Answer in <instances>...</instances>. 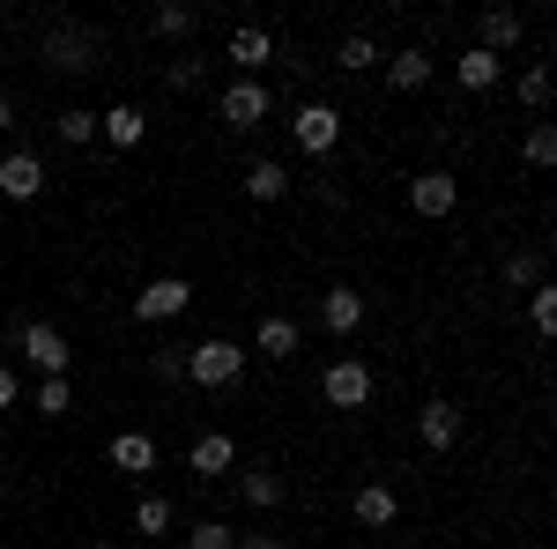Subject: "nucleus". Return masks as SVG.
Masks as SVG:
<instances>
[{
	"mask_svg": "<svg viewBox=\"0 0 557 549\" xmlns=\"http://www.w3.org/2000/svg\"><path fill=\"white\" fill-rule=\"evenodd\" d=\"M38 60L52 67V75H89V67H104V38H97L89 23H45Z\"/></svg>",
	"mask_w": 557,
	"mask_h": 549,
	"instance_id": "1",
	"label": "nucleus"
},
{
	"mask_svg": "<svg viewBox=\"0 0 557 549\" xmlns=\"http://www.w3.org/2000/svg\"><path fill=\"white\" fill-rule=\"evenodd\" d=\"M246 364H253V357H246V349H238V341H223V335H209V341H186V379L194 386H238L246 379Z\"/></svg>",
	"mask_w": 557,
	"mask_h": 549,
	"instance_id": "2",
	"label": "nucleus"
},
{
	"mask_svg": "<svg viewBox=\"0 0 557 549\" xmlns=\"http://www.w3.org/2000/svg\"><path fill=\"white\" fill-rule=\"evenodd\" d=\"M186 304H194V283L186 275H157V283H141V297H134V320L141 327H172Z\"/></svg>",
	"mask_w": 557,
	"mask_h": 549,
	"instance_id": "3",
	"label": "nucleus"
},
{
	"mask_svg": "<svg viewBox=\"0 0 557 549\" xmlns=\"http://www.w3.org/2000/svg\"><path fill=\"white\" fill-rule=\"evenodd\" d=\"M320 394H327V409H364L372 401V364L364 357H335L320 372Z\"/></svg>",
	"mask_w": 557,
	"mask_h": 549,
	"instance_id": "4",
	"label": "nucleus"
},
{
	"mask_svg": "<svg viewBox=\"0 0 557 549\" xmlns=\"http://www.w3.org/2000/svg\"><path fill=\"white\" fill-rule=\"evenodd\" d=\"M268 112H275V97H268L260 83H231L223 97H215V120H223L231 134H253L260 120H268Z\"/></svg>",
	"mask_w": 557,
	"mask_h": 549,
	"instance_id": "5",
	"label": "nucleus"
},
{
	"mask_svg": "<svg viewBox=\"0 0 557 549\" xmlns=\"http://www.w3.org/2000/svg\"><path fill=\"white\" fill-rule=\"evenodd\" d=\"M290 141H298L305 157H335V141H343V112H335V104H298Z\"/></svg>",
	"mask_w": 557,
	"mask_h": 549,
	"instance_id": "6",
	"label": "nucleus"
},
{
	"mask_svg": "<svg viewBox=\"0 0 557 549\" xmlns=\"http://www.w3.org/2000/svg\"><path fill=\"white\" fill-rule=\"evenodd\" d=\"M409 209L424 215V223L454 215L461 209V178H454V171H417V178H409Z\"/></svg>",
	"mask_w": 557,
	"mask_h": 549,
	"instance_id": "7",
	"label": "nucleus"
},
{
	"mask_svg": "<svg viewBox=\"0 0 557 549\" xmlns=\"http://www.w3.org/2000/svg\"><path fill=\"white\" fill-rule=\"evenodd\" d=\"M223 60H231V67H238V83H253L260 67H268V60H275V38H268V30H260V23H238V30H231V38H223Z\"/></svg>",
	"mask_w": 557,
	"mask_h": 549,
	"instance_id": "8",
	"label": "nucleus"
},
{
	"mask_svg": "<svg viewBox=\"0 0 557 549\" xmlns=\"http://www.w3.org/2000/svg\"><path fill=\"white\" fill-rule=\"evenodd\" d=\"M23 357H30V364H38V379H67V364H75V357H67V335H60V327H23Z\"/></svg>",
	"mask_w": 557,
	"mask_h": 549,
	"instance_id": "9",
	"label": "nucleus"
},
{
	"mask_svg": "<svg viewBox=\"0 0 557 549\" xmlns=\"http://www.w3.org/2000/svg\"><path fill=\"white\" fill-rule=\"evenodd\" d=\"M186 467H194L201 483H215V475H231V467H238V438H231V431H201V438L186 446Z\"/></svg>",
	"mask_w": 557,
	"mask_h": 549,
	"instance_id": "10",
	"label": "nucleus"
},
{
	"mask_svg": "<svg viewBox=\"0 0 557 549\" xmlns=\"http://www.w3.org/2000/svg\"><path fill=\"white\" fill-rule=\"evenodd\" d=\"M0 194H8V201H38V194H45L38 149H8V157H0Z\"/></svg>",
	"mask_w": 557,
	"mask_h": 549,
	"instance_id": "11",
	"label": "nucleus"
},
{
	"mask_svg": "<svg viewBox=\"0 0 557 549\" xmlns=\"http://www.w3.org/2000/svg\"><path fill=\"white\" fill-rule=\"evenodd\" d=\"M298 341H305V327L290 320V312H268L253 327V349L246 357H268V364H283V357H298Z\"/></svg>",
	"mask_w": 557,
	"mask_h": 549,
	"instance_id": "12",
	"label": "nucleus"
},
{
	"mask_svg": "<svg viewBox=\"0 0 557 549\" xmlns=\"http://www.w3.org/2000/svg\"><path fill=\"white\" fill-rule=\"evenodd\" d=\"M528 38V23H520V8H483V23H475V45L491 52V60H506L513 45Z\"/></svg>",
	"mask_w": 557,
	"mask_h": 549,
	"instance_id": "13",
	"label": "nucleus"
},
{
	"mask_svg": "<svg viewBox=\"0 0 557 549\" xmlns=\"http://www.w3.org/2000/svg\"><path fill=\"white\" fill-rule=\"evenodd\" d=\"M417 438H424L431 453H454V438H461V409H454L446 394L424 401V409H417Z\"/></svg>",
	"mask_w": 557,
	"mask_h": 549,
	"instance_id": "14",
	"label": "nucleus"
},
{
	"mask_svg": "<svg viewBox=\"0 0 557 549\" xmlns=\"http://www.w3.org/2000/svg\"><path fill=\"white\" fill-rule=\"evenodd\" d=\"M320 327H327L335 341H343V335H357V327H364V297L349 290V283H335V290L320 297Z\"/></svg>",
	"mask_w": 557,
	"mask_h": 549,
	"instance_id": "15",
	"label": "nucleus"
},
{
	"mask_svg": "<svg viewBox=\"0 0 557 549\" xmlns=\"http://www.w3.org/2000/svg\"><path fill=\"white\" fill-rule=\"evenodd\" d=\"M454 83L469 89V97H483V89H498V83H506V60H491L483 45H469V52L454 60Z\"/></svg>",
	"mask_w": 557,
	"mask_h": 549,
	"instance_id": "16",
	"label": "nucleus"
},
{
	"mask_svg": "<svg viewBox=\"0 0 557 549\" xmlns=\"http://www.w3.org/2000/svg\"><path fill=\"white\" fill-rule=\"evenodd\" d=\"M97 134H104L112 149H141L149 120H141V104H104V112H97Z\"/></svg>",
	"mask_w": 557,
	"mask_h": 549,
	"instance_id": "17",
	"label": "nucleus"
},
{
	"mask_svg": "<svg viewBox=\"0 0 557 549\" xmlns=\"http://www.w3.org/2000/svg\"><path fill=\"white\" fill-rule=\"evenodd\" d=\"M394 512H401L394 483H364V490L349 498V520H357V527H394Z\"/></svg>",
	"mask_w": 557,
	"mask_h": 549,
	"instance_id": "18",
	"label": "nucleus"
},
{
	"mask_svg": "<svg viewBox=\"0 0 557 549\" xmlns=\"http://www.w3.org/2000/svg\"><path fill=\"white\" fill-rule=\"evenodd\" d=\"M431 75H438V60H431L424 45H401V52H394V60H386V83L401 89V97H409V89H424Z\"/></svg>",
	"mask_w": 557,
	"mask_h": 549,
	"instance_id": "19",
	"label": "nucleus"
},
{
	"mask_svg": "<svg viewBox=\"0 0 557 549\" xmlns=\"http://www.w3.org/2000/svg\"><path fill=\"white\" fill-rule=\"evenodd\" d=\"M112 467L120 475H157V438L149 431H120L112 438Z\"/></svg>",
	"mask_w": 557,
	"mask_h": 549,
	"instance_id": "20",
	"label": "nucleus"
},
{
	"mask_svg": "<svg viewBox=\"0 0 557 549\" xmlns=\"http://www.w3.org/2000/svg\"><path fill=\"white\" fill-rule=\"evenodd\" d=\"M238 498L253 512H275L283 506V475H275V467H238Z\"/></svg>",
	"mask_w": 557,
	"mask_h": 549,
	"instance_id": "21",
	"label": "nucleus"
},
{
	"mask_svg": "<svg viewBox=\"0 0 557 549\" xmlns=\"http://www.w3.org/2000/svg\"><path fill=\"white\" fill-rule=\"evenodd\" d=\"M290 186H298V178H290V171L275 164V157H260V164H246V194H253V201H283Z\"/></svg>",
	"mask_w": 557,
	"mask_h": 549,
	"instance_id": "22",
	"label": "nucleus"
},
{
	"mask_svg": "<svg viewBox=\"0 0 557 549\" xmlns=\"http://www.w3.org/2000/svg\"><path fill=\"white\" fill-rule=\"evenodd\" d=\"M149 30H157V38H194V30H201V8H186V0H164V8L149 15Z\"/></svg>",
	"mask_w": 557,
	"mask_h": 549,
	"instance_id": "23",
	"label": "nucleus"
},
{
	"mask_svg": "<svg viewBox=\"0 0 557 549\" xmlns=\"http://www.w3.org/2000/svg\"><path fill=\"white\" fill-rule=\"evenodd\" d=\"M60 141H67V149H89V141H97V112H89V104H67V112H60Z\"/></svg>",
	"mask_w": 557,
	"mask_h": 549,
	"instance_id": "24",
	"label": "nucleus"
},
{
	"mask_svg": "<svg viewBox=\"0 0 557 549\" xmlns=\"http://www.w3.org/2000/svg\"><path fill=\"white\" fill-rule=\"evenodd\" d=\"M172 498H164V490H157V498H141V506H134V527H141V535H172Z\"/></svg>",
	"mask_w": 557,
	"mask_h": 549,
	"instance_id": "25",
	"label": "nucleus"
},
{
	"mask_svg": "<svg viewBox=\"0 0 557 549\" xmlns=\"http://www.w3.org/2000/svg\"><path fill=\"white\" fill-rule=\"evenodd\" d=\"M528 327H535V335H557V290H550V283L528 290Z\"/></svg>",
	"mask_w": 557,
	"mask_h": 549,
	"instance_id": "26",
	"label": "nucleus"
},
{
	"mask_svg": "<svg viewBox=\"0 0 557 549\" xmlns=\"http://www.w3.org/2000/svg\"><path fill=\"white\" fill-rule=\"evenodd\" d=\"M149 372H157L164 386H178V379H186V341H157V357H149Z\"/></svg>",
	"mask_w": 557,
	"mask_h": 549,
	"instance_id": "27",
	"label": "nucleus"
},
{
	"mask_svg": "<svg viewBox=\"0 0 557 549\" xmlns=\"http://www.w3.org/2000/svg\"><path fill=\"white\" fill-rule=\"evenodd\" d=\"M372 60H380V45H372V38H343V45H335V67H343V75H364Z\"/></svg>",
	"mask_w": 557,
	"mask_h": 549,
	"instance_id": "28",
	"label": "nucleus"
},
{
	"mask_svg": "<svg viewBox=\"0 0 557 549\" xmlns=\"http://www.w3.org/2000/svg\"><path fill=\"white\" fill-rule=\"evenodd\" d=\"M535 283H543V253L528 246V253L506 260V290H535Z\"/></svg>",
	"mask_w": 557,
	"mask_h": 549,
	"instance_id": "29",
	"label": "nucleus"
},
{
	"mask_svg": "<svg viewBox=\"0 0 557 549\" xmlns=\"http://www.w3.org/2000/svg\"><path fill=\"white\" fill-rule=\"evenodd\" d=\"M186 549H238V535H231L223 520H194V527H186Z\"/></svg>",
	"mask_w": 557,
	"mask_h": 549,
	"instance_id": "30",
	"label": "nucleus"
},
{
	"mask_svg": "<svg viewBox=\"0 0 557 549\" xmlns=\"http://www.w3.org/2000/svg\"><path fill=\"white\" fill-rule=\"evenodd\" d=\"M520 104H528V112H543V104H550V67H520Z\"/></svg>",
	"mask_w": 557,
	"mask_h": 549,
	"instance_id": "31",
	"label": "nucleus"
},
{
	"mask_svg": "<svg viewBox=\"0 0 557 549\" xmlns=\"http://www.w3.org/2000/svg\"><path fill=\"white\" fill-rule=\"evenodd\" d=\"M75 409V386L67 379H38V416H67Z\"/></svg>",
	"mask_w": 557,
	"mask_h": 549,
	"instance_id": "32",
	"label": "nucleus"
},
{
	"mask_svg": "<svg viewBox=\"0 0 557 549\" xmlns=\"http://www.w3.org/2000/svg\"><path fill=\"white\" fill-rule=\"evenodd\" d=\"M520 157H528L535 171H550V164H557V134H550V127H528V141H520Z\"/></svg>",
	"mask_w": 557,
	"mask_h": 549,
	"instance_id": "33",
	"label": "nucleus"
},
{
	"mask_svg": "<svg viewBox=\"0 0 557 549\" xmlns=\"http://www.w3.org/2000/svg\"><path fill=\"white\" fill-rule=\"evenodd\" d=\"M312 201H320V209H343V201H349L343 178H327V171H320V178H312Z\"/></svg>",
	"mask_w": 557,
	"mask_h": 549,
	"instance_id": "34",
	"label": "nucleus"
},
{
	"mask_svg": "<svg viewBox=\"0 0 557 549\" xmlns=\"http://www.w3.org/2000/svg\"><path fill=\"white\" fill-rule=\"evenodd\" d=\"M172 89H201V60H172Z\"/></svg>",
	"mask_w": 557,
	"mask_h": 549,
	"instance_id": "35",
	"label": "nucleus"
},
{
	"mask_svg": "<svg viewBox=\"0 0 557 549\" xmlns=\"http://www.w3.org/2000/svg\"><path fill=\"white\" fill-rule=\"evenodd\" d=\"M23 401V379H15V364H0V409H15Z\"/></svg>",
	"mask_w": 557,
	"mask_h": 549,
	"instance_id": "36",
	"label": "nucleus"
},
{
	"mask_svg": "<svg viewBox=\"0 0 557 549\" xmlns=\"http://www.w3.org/2000/svg\"><path fill=\"white\" fill-rule=\"evenodd\" d=\"M238 549H283L275 535H238Z\"/></svg>",
	"mask_w": 557,
	"mask_h": 549,
	"instance_id": "37",
	"label": "nucleus"
},
{
	"mask_svg": "<svg viewBox=\"0 0 557 549\" xmlns=\"http://www.w3.org/2000/svg\"><path fill=\"white\" fill-rule=\"evenodd\" d=\"M15 127V97H8V89H0V134Z\"/></svg>",
	"mask_w": 557,
	"mask_h": 549,
	"instance_id": "38",
	"label": "nucleus"
},
{
	"mask_svg": "<svg viewBox=\"0 0 557 549\" xmlns=\"http://www.w3.org/2000/svg\"><path fill=\"white\" fill-rule=\"evenodd\" d=\"M83 549H112V542H83Z\"/></svg>",
	"mask_w": 557,
	"mask_h": 549,
	"instance_id": "39",
	"label": "nucleus"
},
{
	"mask_svg": "<svg viewBox=\"0 0 557 549\" xmlns=\"http://www.w3.org/2000/svg\"><path fill=\"white\" fill-rule=\"evenodd\" d=\"M0 549H8V542H0Z\"/></svg>",
	"mask_w": 557,
	"mask_h": 549,
	"instance_id": "40",
	"label": "nucleus"
}]
</instances>
